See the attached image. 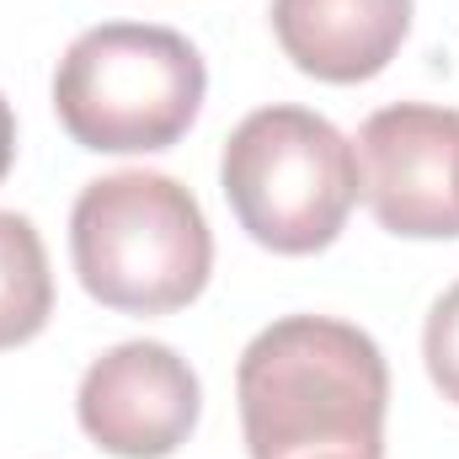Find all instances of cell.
Masks as SVG:
<instances>
[{
    "label": "cell",
    "instance_id": "52a82bcc",
    "mask_svg": "<svg viewBox=\"0 0 459 459\" xmlns=\"http://www.w3.org/2000/svg\"><path fill=\"white\" fill-rule=\"evenodd\" d=\"M278 48L316 81H374L411 32V0H273Z\"/></svg>",
    "mask_w": 459,
    "mask_h": 459
},
{
    "label": "cell",
    "instance_id": "7a4b0ae2",
    "mask_svg": "<svg viewBox=\"0 0 459 459\" xmlns=\"http://www.w3.org/2000/svg\"><path fill=\"white\" fill-rule=\"evenodd\" d=\"M70 256L81 289L123 316H171L214 273V235L198 198L160 171L86 182L70 209Z\"/></svg>",
    "mask_w": 459,
    "mask_h": 459
},
{
    "label": "cell",
    "instance_id": "5b68a950",
    "mask_svg": "<svg viewBox=\"0 0 459 459\" xmlns=\"http://www.w3.org/2000/svg\"><path fill=\"white\" fill-rule=\"evenodd\" d=\"M358 198L406 240L459 235V113L428 102L379 108L352 139Z\"/></svg>",
    "mask_w": 459,
    "mask_h": 459
},
{
    "label": "cell",
    "instance_id": "30bf717a",
    "mask_svg": "<svg viewBox=\"0 0 459 459\" xmlns=\"http://www.w3.org/2000/svg\"><path fill=\"white\" fill-rule=\"evenodd\" d=\"M11 160H16V117H11V102L0 97V182H5Z\"/></svg>",
    "mask_w": 459,
    "mask_h": 459
},
{
    "label": "cell",
    "instance_id": "277c9868",
    "mask_svg": "<svg viewBox=\"0 0 459 459\" xmlns=\"http://www.w3.org/2000/svg\"><path fill=\"white\" fill-rule=\"evenodd\" d=\"M220 187L256 246L278 256L326 251L358 204L352 139L310 108H256L225 139Z\"/></svg>",
    "mask_w": 459,
    "mask_h": 459
},
{
    "label": "cell",
    "instance_id": "3957f363",
    "mask_svg": "<svg viewBox=\"0 0 459 459\" xmlns=\"http://www.w3.org/2000/svg\"><path fill=\"white\" fill-rule=\"evenodd\" d=\"M209 70L198 48L150 22L81 32L54 70V113L81 150L150 155L171 150L204 108Z\"/></svg>",
    "mask_w": 459,
    "mask_h": 459
},
{
    "label": "cell",
    "instance_id": "9c48e42d",
    "mask_svg": "<svg viewBox=\"0 0 459 459\" xmlns=\"http://www.w3.org/2000/svg\"><path fill=\"white\" fill-rule=\"evenodd\" d=\"M422 358H428V374H433V385L444 390V401L459 406V283L444 289V299L428 310Z\"/></svg>",
    "mask_w": 459,
    "mask_h": 459
},
{
    "label": "cell",
    "instance_id": "ba28073f",
    "mask_svg": "<svg viewBox=\"0 0 459 459\" xmlns=\"http://www.w3.org/2000/svg\"><path fill=\"white\" fill-rule=\"evenodd\" d=\"M54 316V273L32 220L0 209V352L32 342Z\"/></svg>",
    "mask_w": 459,
    "mask_h": 459
},
{
    "label": "cell",
    "instance_id": "6da1fadb",
    "mask_svg": "<svg viewBox=\"0 0 459 459\" xmlns=\"http://www.w3.org/2000/svg\"><path fill=\"white\" fill-rule=\"evenodd\" d=\"M251 459H385L390 368L368 332L332 316H283L235 368Z\"/></svg>",
    "mask_w": 459,
    "mask_h": 459
},
{
    "label": "cell",
    "instance_id": "8992f818",
    "mask_svg": "<svg viewBox=\"0 0 459 459\" xmlns=\"http://www.w3.org/2000/svg\"><path fill=\"white\" fill-rule=\"evenodd\" d=\"M204 411L198 374L166 342H117L102 352L75 395V417L97 449L117 459L177 455Z\"/></svg>",
    "mask_w": 459,
    "mask_h": 459
}]
</instances>
